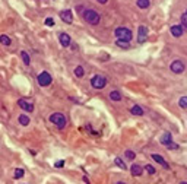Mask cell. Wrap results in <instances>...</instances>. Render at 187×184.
<instances>
[{"label": "cell", "instance_id": "cell-17", "mask_svg": "<svg viewBox=\"0 0 187 184\" xmlns=\"http://www.w3.org/2000/svg\"><path fill=\"white\" fill-rule=\"evenodd\" d=\"M110 98L113 101H121V94L119 91H111L110 92Z\"/></svg>", "mask_w": 187, "mask_h": 184}, {"label": "cell", "instance_id": "cell-22", "mask_svg": "<svg viewBox=\"0 0 187 184\" xmlns=\"http://www.w3.org/2000/svg\"><path fill=\"white\" fill-rule=\"evenodd\" d=\"M114 162H115V165H117L119 168H121V170H126V168H127V167H126V164H124V161L121 159V158H115Z\"/></svg>", "mask_w": 187, "mask_h": 184}, {"label": "cell", "instance_id": "cell-4", "mask_svg": "<svg viewBox=\"0 0 187 184\" xmlns=\"http://www.w3.org/2000/svg\"><path fill=\"white\" fill-rule=\"evenodd\" d=\"M37 80H38V85H40V86H48L50 83L53 82V78H51V75H50L48 72H41V73L38 75Z\"/></svg>", "mask_w": 187, "mask_h": 184}, {"label": "cell", "instance_id": "cell-29", "mask_svg": "<svg viewBox=\"0 0 187 184\" xmlns=\"http://www.w3.org/2000/svg\"><path fill=\"white\" fill-rule=\"evenodd\" d=\"M167 148H168V149H177L178 145H177V143H173V142H170V143L167 145Z\"/></svg>", "mask_w": 187, "mask_h": 184}, {"label": "cell", "instance_id": "cell-19", "mask_svg": "<svg viewBox=\"0 0 187 184\" xmlns=\"http://www.w3.org/2000/svg\"><path fill=\"white\" fill-rule=\"evenodd\" d=\"M21 57H22V62H24V64L29 66V63H31V58H29L28 53H26V51H21Z\"/></svg>", "mask_w": 187, "mask_h": 184}, {"label": "cell", "instance_id": "cell-15", "mask_svg": "<svg viewBox=\"0 0 187 184\" xmlns=\"http://www.w3.org/2000/svg\"><path fill=\"white\" fill-rule=\"evenodd\" d=\"M170 142H173V136L170 135V133H164L162 137H161V143L167 146L168 143H170Z\"/></svg>", "mask_w": 187, "mask_h": 184}, {"label": "cell", "instance_id": "cell-12", "mask_svg": "<svg viewBox=\"0 0 187 184\" xmlns=\"http://www.w3.org/2000/svg\"><path fill=\"white\" fill-rule=\"evenodd\" d=\"M171 34H173L175 38L181 37L183 35V26L181 25H174V26H171Z\"/></svg>", "mask_w": 187, "mask_h": 184}, {"label": "cell", "instance_id": "cell-23", "mask_svg": "<svg viewBox=\"0 0 187 184\" xmlns=\"http://www.w3.org/2000/svg\"><path fill=\"white\" fill-rule=\"evenodd\" d=\"M138 6L140 9H148L149 7V0H138Z\"/></svg>", "mask_w": 187, "mask_h": 184}, {"label": "cell", "instance_id": "cell-27", "mask_svg": "<svg viewBox=\"0 0 187 184\" xmlns=\"http://www.w3.org/2000/svg\"><path fill=\"white\" fill-rule=\"evenodd\" d=\"M145 170H146V172H148V174H151V175L155 174V168L152 167V165H146V167H145Z\"/></svg>", "mask_w": 187, "mask_h": 184}, {"label": "cell", "instance_id": "cell-32", "mask_svg": "<svg viewBox=\"0 0 187 184\" xmlns=\"http://www.w3.org/2000/svg\"><path fill=\"white\" fill-rule=\"evenodd\" d=\"M96 2H100V3H102V5H104V3H107L108 0H96Z\"/></svg>", "mask_w": 187, "mask_h": 184}, {"label": "cell", "instance_id": "cell-25", "mask_svg": "<svg viewBox=\"0 0 187 184\" xmlns=\"http://www.w3.org/2000/svg\"><path fill=\"white\" fill-rule=\"evenodd\" d=\"M124 156L127 158V159H130V161H133L134 159V156H136V154H134L133 150H126V154H124Z\"/></svg>", "mask_w": 187, "mask_h": 184}, {"label": "cell", "instance_id": "cell-16", "mask_svg": "<svg viewBox=\"0 0 187 184\" xmlns=\"http://www.w3.org/2000/svg\"><path fill=\"white\" fill-rule=\"evenodd\" d=\"M115 44H117V47H120V48H129V41H124V39H120L117 38V41H115Z\"/></svg>", "mask_w": 187, "mask_h": 184}, {"label": "cell", "instance_id": "cell-13", "mask_svg": "<svg viewBox=\"0 0 187 184\" xmlns=\"http://www.w3.org/2000/svg\"><path fill=\"white\" fill-rule=\"evenodd\" d=\"M152 159L154 161H157V162H158V164H161L164 167V168H168V164L167 162H165V159H164L162 156L161 155H157V154H152Z\"/></svg>", "mask_w": 187, "mask_h": 184}, {"label": "cell", "instance_id": "cell-18", "mask_svg": "<svg viewBox=\"0 0 187 184\" xmlns=\"http://www.w3.org/2000/svg\"><path fill=\"white\" fill-rule=\"evenodd\" d=\"M29 121H31V120H29V117L26 116V114H21V116H19V123L22 124V126H28Z\"/></svg>", "mask_w": 187, "mask_h": 184}, {"label": "cell", "instance_id": "cell-14", "mask_svg": "<svg viewBox=\"0 0 187 184\" xmlns=\"http://www.w3.org/2000/svg\"><path fill=\"white\" fill-rule=\"evenodd\" d=\"M130 113H132L133 116H143V108L139 105H133L132 110H130Z\"/></svg>", "mask_w": 187, "mask_h": 184}, {"label": "cell", "instance_id": "cell-33", "mask_svg": "<svg viewBox=\"0 0 187 184\" xmlns=\"http://www.w3.org/2000/svg\"><path fill=\"white\" fill-rule=\"evenodd\" d=\"M115 184H126V183H123V181H119V183H115Z\"/></svg>", "mask_w": 187, "mask_h": 184}, {"label": "cell", "instance_id": "cell-2", "mask_svg": "<svg viewBox=\"0 0 187 184\" xmlns=\"http://www.w3.org/2000/svg\"><path fill=\"white\" fill-rule=\"evenodd\" d=\"M83 18H85V21H86L88 24H91V25H96L98 22H100V15L96 13L95 10H92V9L85 10Z\"/></svg>", "mask_w": 187, "mask_h": 184}, {"label": "cell", "instance_id": "cell-3", "mask_svg": "<svg viewBox=\"0 0 187 184\" xmlns=\"http://www.w3.org/2000/svg\"><path fill=\"white\" fill-rule=\"evenodd\" d=\"M115 37L120 39H124V41H130L133 34H132V31L127 28H117L115 29Z\"/></svg>", "mask_w": 187, "mask_h": 184}, {"label": "cell", "instance_id": "cell-31", "mask_svg": "<svg viewBox=\"0 0 187 184\" xmlns=\"http://www.w3.org/2000/svg\"><path fill=\"white\" fill-rule=\"evenodd\" d=\"M54 167H56V168H62V167H64V161H57V162L54 164Z\"/></svg>", "mask_w": 187, "mask_h": 184}, {"label": "cell", "instance_id": "cell-8", "mask_svg": "<svg viewBox=\"0 0 187 184\" xmlns=\"http://www.w3.org/2000/svg\"><path fill=\"white\" fill-rule=\"evenodd\" d=\"M60 18H62V21L63 22H66V24H72L73 22V15L69 9L62 10V12H60Z\"/></svg>", "mask_w": 187, "mask_h": 184}, {"label": "cell", "instance_id": "cell-1", "mask_svg": "<svg viewBox=\"0 0 187 184\" xmlns=\"http://www.w3.org/2000/svg\"><path fill=\"white\" fill-rule=\"evenodd\" d=\"M50 121H51L57 129H60V130L64 129L66 124H67L66 117H64V114H62V113H53V114L50 116Z\"/></svg>", "mask_w": 187, "mask_h": 184}, {"label": "cell", "instance_id": "cell-21", "mask_svg": "<svg viewBox=\"0 0 187 184\" xmlns=\"http://www.w3.org/2000/svg\"><path fill=\"white\" fill-rule=\"evenodd\" d=\"M10 43H12V41H10V38L9 37H7V35H0V44H3V45H10Z\"/></svg>", "mask_w": 187, "mask_h": 184}, {"label": "cell", "instance_id": "cell-34", "mask_svg": "<svg viewBox=\"0 0 187 184\" xmlns=\"http://www.w3.org/2000/svg\"><path fill=\"white\" fill-rule=\"evenodd\" d=\"M180 184H187V183H186V181H181V183H180Z\"/></svg>", "mask_w": 187, "mask_h": 184}, {"label": "cell", "instance_id": "cell-9", "mask_svg": "<svg viewBox=\"0 0 187 184\" xmlns=\"http://www.w3.org/2000/svg\"><path fill=\"white\" fill-rule=\"evenodd\" d=\"M146 37H148V28L146 26H139V31H138V41H139L140 44L145 43L146 41Z\"/></svg>", "mask_w": 187, "mask_h": 184}, {"label": "cell", "instance_id": "cell-20", "mask_svg": "<svg viewBox=\"0 0 187 184\" xmlns=\"http://www.w3.org/2000/svg\"><path fill=\"white\" fill-rule=\"evenodd\" d=\"M83 75H85L83 67H82V66H77V67L75 69V76H76V78H83Z\"/></svg>", "mask_w": 187, "mask_h": 184}, {"label": "cell", "instance_id": "cell-28", "mask_svg": "<svg viewBox=\"0 0 187 184\" xmlns=\"http://www.w3.org/2000/svg\"><path fill=\"white\" fill-rule=\"evenodd\" d=\"M181 25L184 26V28H187V13H184L181 16Z\"/></svg>", "mask_w": 187, "mask_h": 184}, {"label": "cell", "instance_id": "cell-6", "mask_svg": "<svg viewBox=\"0 0 187 184\" xmlns=\"http://www.w3.org/2000/svg\"><path fill=\"white\" fill-rule=\"evenodd\" d=\"M18 105L24 110V111H28V113H32L34 111V104L32 101H29L26 98H21L19 101H18Z\"/></svg>", "mask_w": 187, "mask_h": 184}, {"label": "cell", "instance_id": "cell-7", "mask_svg": "<svg viewBox=\"0 0 187 184\" xmlns=\"http://www.w3.org/2000/svg\"><path fill=\"white\" fill-rule=\"evenodd\" d=\"M171 70L174 73H183L184 72V63H183L181 60H174L173 63H171Z\"/></svg>", "mask_w": 187, "mask_h": 184}, {"label": "cell", "instance_id": "cell-10", "mask_svg": "<svg viewBox=\"0 0 187 184\" xmlns=\"http://www.w3.org/2000/svg\"><path fill=\"white\" fill-rule=\"evenodd\" d=\"M58 41H60V44H62L63 47H69L70 43H72V39H70L69 34H66V32H62V34L58 35Z\"/></svg>", "mask_w": 187, "mask_h": 184}, {"label": "cell", "instance_id": "cell-5", "mask_svg": "<svg viewBox=\"0 0 187 184\" xmlns=\"http://www.w3.org/2000/svg\"><path fill=\"white\" fill-rule=\"evenodd\" d=\"M91 85L92 88H95V89H102V88L107 85V79L104 76H101V75H96L94 78L91 79Z\"/></svg>", "mask_w": 187, "mask_h": 184}, {"label": "cell", "instance_id": "cell-24", "mask_svg": "<svg viewBox=\"0 0 187 184\" xmlns=\"http://www.w3.org/2000/svg\"><path fill=\"white\" fill-rule=\"evenodd\" d=\"M24 175H25V171L22 170V168H16V170H15V178H16V180L22 178Z\"/></svg>", "mask_w": 187, "mask_h": 184}, {"label": "cell", "instance_id": "cell-35", "mask_svg": "<svg viewBox=\"0 0 187 184\" xmlns=\"http://www.w3.org/2000/svg\"><path fill=\"white\" fill-rule=\"evenodd\" d=\"M186 13H187V12H186Z\"/></svg>", "mask_w": 187, "mask_h": 184}, {"label": "cell", "instance_id": "cell-30", "mask_svg": "<svg viewBox=\"0 0 187 184\" xmlns=\"http://www.w3.org/2000/svg\"><path fill=\"white\" fill-rule=\"evenodd\" d=\"M45 25H47V26H53V25H54V19L47 18V19H45Z\"/></svg>", "mask_w": 187, "mask_h": 184}, {"label": "cell", "instance_id": "cell-26", "mask_svg": "<svg viewBox=\"0 0 187 184\" xmlns=\"http://www.w3.org/2000/svg\"><path fill=\"white\" fill-rule=\"evenodd\" d=\"M178 105L181 107V108H187V97H181V98H180Z\"/></svg>", "mask_w": 187, "mask_h": 184}, {"label": "cell", "instance_id": "cell-11", "mask_svg": "<svg viewBox=\"0 0 187 184\" xmlns=\"http://www.w3.org/2000/svg\"><path fill=\"white\" fill-rule=\"evenodd\" d=\"M130 172H132V175H134V177H140L142 175V172H143V168L140 167V165L134 164L130 167Z\"/></svg>", "mask_w": 187, "mask_h": 184}]
</instances>
